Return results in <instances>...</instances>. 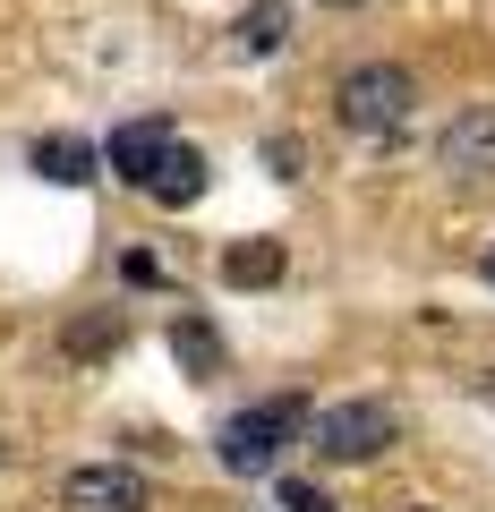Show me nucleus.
<instances>
[{
	"mask_svg": "<svg viewBox=\"0 0 495 512\" xmlns=\"http://www.w3.org/2000/svg\"><path fill=\"white\" fill-rule=\"evenodd\" d=\"M299 427H308V402H257V410H231V419L214 427V453H222V470L265 478Z\"/></svg>",
	"mask_w": 495,
	"mask_h": 512,
	"instance_id": "nucleus-2",
	"label": "nucleus"
},
{
	"mask_svg": "<svg viewBox=\"0 0 495 512\" xmlns=\"http://www.w3.org/2000/svg\"><path fill=\"white\" fill-rule=\"evenodd\" d=\"M171 350H180L197 376H222V333L205 325V316H180V325H171Z\"/></svg>",
	"mask_w": 495,
	"mask_h": 512,
	"instance_id": "nucleus-11",
	"label": "nucleus"
},
{
	"mask_svg": "<svg viewBox=\"0 0 495 512\" xmlns=\"http://www.w3.org/2000/svg\"><path fill=\"white\" fill-rule=\"evenodd\" d=\"M26 163H35L43 180H52V188H86L103 154H94L86 137H35V154H26Z\"/></svg>",
	"mask_w": 495,
	"mask_h": 512,
	"instance_id": "nucleus-8",
	"label": "nucleus"
},
{
	"mask_svg": "<svg viewBox=\"0 0 495 512\" xmlns=\"http://www.w3.org/2000/svg\"><path fill=\"white\" fill-rule=\"evenodd\" d=\"M436 154H444V171H453V180L495 171V103H470V111H461V120L436 137Z\"/></svg>",
	"mask_w": 495,
	"mask_h": 512,
	"instance_id": "nucleus-5",
	"label": "nucleus"
},
{
	"mask_svg": "<svg viewBox=\"0 0 495 512\" xmlns=\"http://www.w3.org/2000/svg\"><path fill=\"white\" fill-rule=\"evenodd\" d=\"M231 43H239L248 60L282 52V43H291V9H282V0H248V9H239V26H231Z\"/></svg>",
	"mask_w": 495,
	"mask_h": 512,
	"instance_id": "nucleus-9",
	"label": "nucleus"
},
{
	"mask_svg": "<svg viewBox=\"0 0 495 512\" xmlns=\"http://www.w3.org/2000/svg\"><path fill=\"white\" fill-rule=\"evenodd\" d=\"M60 512H146V478L129 461H86L60 478Z\"/></svg>",
	"mask_w": 495,
	"mask_h": 512,
	"instance_id": "nucleus-4",
	"label": "nucleus"
},
{
	"mask_svg": "<svg viewBox=\"0 0 495 512\" xmlns=\"http://www.w3.org/2000/svg\"><path fill=\"white\" fill-rule=\"evenodd\" d=\"M222 282H231V291H265V282H282V248H274V239H239V248H222Z\"/></svg>",
	"mask_w": 495,
	"mask_h": 512,
	"instance_id": "nucleus-10",
	"label": "nucleus"
},
{
	"mask_svg": "<svg viewBox=\"0 0 495 512\" xmlns=\"http://www.w3.org/2000/svg\"><path fill=\"white\" fill-rule=\"evenodd\" d=\"M325 9H359V0H325Z\"/></svg>",
	"mask_w": 495,
	"mask_h": 512,
	"instance_id": "nucleus-15",
	"label": "nucleus"
},
{
	"mask_svg": "<svg viewBox=\"0 0 495 512\" xmlns=\"http://www.w3.org/2000/svg\"><path fill=\"white\" fill-rule=\"evenodd\" d=\"M282 512H333V504L308 487V478H282Z\"/></svg>",
	"mask_w": 495,
	"mask_h": 512,
	"instance_id": "nucleus-13",
	"label": "nucleus"
},
{
	"mask_svg": "<svg viewBox=\"0 0 495 512\" xmlns=\"http://www.w3.org/2000/svg\"><path fill=\"white\" fill-rule=\"evenodd\" d=\"M69 350H77V359H94V350H120V316H77V325H69Z\"/></svg>",
	"mask_w": 495,
	"mask_h": 512,
	"instance_id": "nucleus-12",
	"label": "nucleus"
},
{
	"mask_svg": "<svg viewBox=\"0 0 495 512\" xmlns=\"http://www.w3.org/2000/svg\"><path fill=\"white\" fill-rule=\"evenodd\" d=\"M410 103H419V86H410L402 60H359V69L333 86V111H342L350 137H393V128L410 120Z\"/></svg>",
	"mask_w": 495,
	"mask_h": 512,
	"instance_id": "nucleus-1",
	"label": "nucleus"
},
{
	"mask_svg": "<svg viewBox=\"0 0 495 512\" xmlns=\"http://www.w3.org/2000/svg\"><path fill=\"white\" fill-rule=\"evenodd\" d=\"M410 512H436V504H410Z\"/></svg>",
	"mask_w": 495,
	"mask_h": 512,
	"instance_id": "nucleus-16",
	"label": "nucleus"
},
{
	"mask_svg": "<svg viewBox=\"0 0 495 512\" xmlns=\"http://www.w3.org/2000/svg\"><path fill=\"white\" fill-rule=\"evenodd\" d=\"M171 137H180V128H171V120H129V128H111V171H120V180H129V188H146V171L154 163H163V146H171Z\"/></svg>",
	"mask_w": 495,
	"mask_h": 512,
	"instance_id": "nucleus-6",
	"label": "nucleus"
},
{
	"mask_svg": "<svg viewBox=\"0 0 495 512\" xmlns=\"http://www.w3.org/2000/svg\"><path fill=\"white\" fill-rule=\"evenodd\" d=\"M478 274H487V291H495V248H487V256H478Z\"/></svg>",
	"mask_w": 495,
	"mask_h": 512,
	"instance_id": "nucleus-14",
	"label": "nucleus"
},
{
	"mask_svg": "<svg viewBox=\"0 0 495 512\" xmlns=\"http://www.w3.org/2000/svg\"><path fill=\"white\" fill-rule=\"evenodd\" d=\"M146 197H154V205H197V197H205V154L171 137V146H163V163L146 171Z\"/></svg>",
	"mask_w": 495,
	"mask_h": 512,
	"instance_id": "nucleus-7",
	"label": "nucleus"
},
{
	"mask_svg": "<svg viewBox=\"0 0 495 512\" xmlns=\"http://www.w3.org/2000/svg\"><path fill=\"white\" fill-rule=\"evenodd\" d=\"M393 436H402L393 402H333V410H316V419H308V444L325 461H376Z\"/></svg>",
	"mask_w": 495,
	"mask_h": 512,
	"instance_id": "nucleus-3",
	"label": "nucleus"
}]
</instances>
